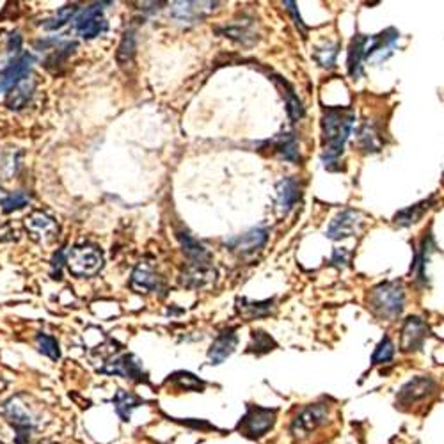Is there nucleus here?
I'll return each instance as SVG.
<instances>
[{"mask_svg": "<svg viewBox=\"0 0 444 444\" xmlns=\"http://www.w3.org/2000/svg\"><path fill=\"white\" fill-rule=\"evenodd\" d=\"M355 123V112L351 107H327L322 116V160L332 169L338 162Z\"/></svg>", "mask_w": 444, "mask_h": 444, "instance_id": "obj_1", "label": "nucleus"}, {"mask_svg": "<svg viewBox=\"0 0 444 444\" xmlns=\"http://www.w3.org/2000/svg\"><path fill=\"white\" fill-rule=\"evenodd\" d=\"M405 290L402 282L386 281L372 288L366 297V306L380 320H395L403 311Z\"/></svg>", "mask_w": 444, "mask_h": 444, "instance_id": "obj_2", "label": "nucleus"}, {"mask_svg": "<svg viewBox=\"0 0 444 444\" xmlns=\"http://www.w3.org/2000/svg\"><path fill=\"white\" fill-rule=\"evenodd\" d=\"M66 267L77 278H93L103 267V254L94 245H75L66 252Z\"/></svg>", "mask_w": 444, "mask_h": 444, "instance_id": "obj_3", "label": "nucleus"}, {"mask_svg": "<svg viewBox=\"0 0 444 444\" xmlns=\"http://www.w3.org/2000/svg\"><path fill=\"white\" fill-rule=\"evenodd\" d=\"M4 416L16 430V444H30V433L38 426V419L34 418L32 410L20 400V396H13L4 403Z\"/></svg>", "mask_w": 444, "mask_h": 444, "instance_id": "obj_4", "label": "nucleus"}, {"mask_svg": "<svg viewBox=\"0 0 444 444\" xmlns=\"http://www.w3.org/2000/svg\"><path fill=\"white\" fill-rule=\"evenodd\" d=\"M400 38V32L396 29H388L384 32L375 36H366L365 43V60L380 65L384 63L393 52H395L396 41Z\"/></svg>", "mask_w": 444, "mask_h": 444, "instance_id": "obj_5", "label": "nucleus"}, {"mask_svg": "<svg viewBox=\"0 0 444 444\" xmlns=\"http://www.w3.org/2000/svg\"><path fill=\"white\" fill-rule=\"evenodd\" d=\"M275 423V409H263V407H251L247 414L242 418L238 429L251 439L265 436Z\"/></svg>", "mask_w": 444, "mask_h": 444, "instance_id": "obj_6", "label": "nucleus"}, {"mask_svg": "<svg viewBox=\"0 0 444 444\" xmlns=\"http://www.w3.org/2000/svg\"><path fill=\"white\" fill-rule=\"evenodd\" d=\"M23 224H25L29 237L38 244H52L57 238V233H59L57 222L45 211H32L30 215H27Z\"/></svg>", "mask_w": 444, "mask_h": 444, "instance_id": "obj_7", "label": "nucleus"}, {"mask_svg": "<svg viewBox=\"0 0 444 444\" xmlns=\"http://www.w3.org/2000/svg\"><path fill=\"white\" fill-rule=\"evenodd\" d=\"M363 230V217L358 210H352V208H345V210L339 211L334 218L329 224L327 238L331 240H341V238H348L358 235Z\"/></svg>", "mask_w": 444, "mask_h": 444, "instance_id": "obj_8", "label": "nucleus"}, {"mask_svg": "<svg viewBox=\"0 0 444 444\" xmlns=\"http://www.w3.org/2000/svg\"><path fill=\"white\" fill-rule=\"evenodd\" d=\"M268 240V231L265 228H252L247 233L237 235V237L230 238L226 242L228 249L235 254L240 256H247V254H254L256 251L265 247Z\"/></svg>", "mask_w": 444, "mask_h": 444, "instance_id": "obj_9", "label": "nucleus"}, {"mask_svg": "<svg viewBox=\"0 0 444 444\" xmlns=\"http://www.w3.org/2000/svg\"><path fill=\"white\" fill-rule=\"evenodd\" d=\"M327 419V407L322 403H315V405H308L295 416L294 423H292V433L294 436H308L313 430H316L322 423Z\"/></svg>", "mask_w": 444, "mask_h": 444, "instance_id": "obj_10", "label": "nucleus"}, {"mask_svg": "<svg viewBox=\"0 0 444 444\" xmlns=\"http://www.w3.org/2000/svg\"><path fill=\"white\" fill-rule=\"evenodd\" d=\"M102 372L110 373V375H119L124 377V379L130 380H141L146 379V373L143 370V363L136 358L133 354H121L116 355V358H110L109 361L105 363V366L102 368Z\"/></svg>", "mask_w": 444, "mask_h": 444, "instance_id": "obj_11", "label": "nucleus"}, {"mask_svg": "<svg viewBox=\"0 0 444 444\" xmlns=\"http://www.w3.org/2000/svg\"><path fill=\"white\" fill-rule=\"evenodd\" d=\"M102 6L105 4L89 6L77 18V30L84 39H93L107 30V20L102 16Z\"/></svg>", "mask_w": 444, "mask_h": 444, "instance_id": "obj_12", "label": "nucleus"}, {"mask_svg": "<svg viewBox=\"0 0 444 444\" xmlns=\"http://www.w3.org/2000/svg\"><path fill=\"white\" fill-rule=\"evenodd\" d=\"M429 336V325L419 316H409L402 327V339L400 346L403 352L419 351Z\"/></svg>", "mask_w": 444, "mask_h": 444, "instance_id": "obj_13", "label": "nucleus"}, {"mask_svg": "<svg viewBox=\"0 0 444 444\" xmlns=\"http://www.w3.org/2000/svg\"><path fill=\"white\" fill-rule=\"evenodd\" d=\"M437 384L436 380L432 377H416V379L409 380L402 389H400L398 400L400 403H405V405H410V403L418 402V400L426 398V396L432 395L436 391Z\"/></svg>", "mask_w": 444, "mask_h": 444, "instance_id": "obj_14", "label": "nucleus"}, {"mask_svg": "<svg viewBox=\"0 0 444 444\" xmlns=\"http://www.w3.org/2000/svg\"><path fill=\"white\" fill-rule=\"evenodd\" d=\"M238 345V336L237 331L233 327L224 329L217 338L211 343L210 351H208V361L210 365H221V363L226 361L231 354L235 352Z\"/></svg>", "mask_w": 444, "mask_h": 444, "instance_id": "obj_15", "label": "nucleus"}, {"mask_svg": "<svg viewBox=\"0 0 444 444\" xmlns=\"http://www.w3.org/2000/svg\"><path fill=\"white\" fill-rule=\"evenodd\" d=\"M34 59L29 53H23L22 57H18L16 60H13L11 65L0 72V93H6V91H11L20 80L25 75L30 73V66H32Z\"/></svg>", "mask_w": 444, "mask_h": 444, "instance_id": "obj_16", "label": "nucleus"}, {"mask_svg": "<svg viewBox=\"0 0 444 444\" xmlns=\"http://www.w3.org/2000/svg\"><path fill=\"white\" fill-rule=\"evenodd\" d=\"M36 86H38V80L32 73L23 77L8 94V100H6V105L9 107L11 110H20L30 102L32 98V94H34Z\"/></svg>", "mask_w": 444, "mask_h": 444, "instance_id": "obj_17", "label": "nucleus"}, {"mask_svg": "<svg viewBox=\"0 0 444 444\" xmlns=\"http://www.w3.org/2000/svg\"><path fill=\"white\" fill-rule=\"evenodd\" d=\"M214 2L207 6V2H174L171 8V15L180 22H197L207 16L211 9H215Z\"/></svg>", "mask_w": 444, "mask_h": 444, "instance_id": "obj_18", "label": "nucleus"}, {"mask_svg": "<svg viewBox=\"0 0 444 444\" xmlns=\"http://www.w3.org/2000/svg\"><path fill=\"white\" fill-rule=\"evenodd\" d=\"M215 279V270L210 265H187L180 275V281L187 288H203Z\"/></svg>", "mask_w": 444, "mask_h": 444, "instance_id": "obj_19", "label": "nucleus"}, {"mask_svg": "<svg viewBox=\"0 0 444 444\" xmlns=\"http://www.w3.org/2000/svg\"><path fill=\"white\" fill-rule=\"evenodd\" d=\"M222 36L233 39V41L242 43V45L249 46L254 45L258 41V36L254 32V27H252V20H244V22H233L230 25H224L221 29H217Z\"/></svg>", "mask_w": 444, "mask_h": 444, "instance_id": "obj_20", "label": "nucleus"}, {"mask_svg": "<svg viewBox=\"0 0 444 444\" xmlns=\"http://www.w3.org/2000/svg\"><path fill=\"white\" fill-rule=\"evenodd\" d=\"M178 240H180L185 256L190 260V265H210V251L203 244H200L196 238L190 237L188 233H178Z\"/></svg>", "mask_w": 444, "mask_h": 444, "instance_id": "obj_21", "label": "nucleus"}, {"mask_svg": "<svg viewBox=\"0 0 444 444\" xmlns=\"http://www.w3.org/2000/svg\"><path fill=\"white\" fill-rule=\"evenodd\" d=\"M302 192H301V185L295 178L288 176L282 178L278 183V200H279V207H281L282 214H288L292 208L297 204V201L301 200Z\"/></svg>", "mask_w": 444, "mask_h": 444, "instance_id": "obj_22", "label": "nucleus"}, {"mask_svg": "<svg viewBox=\"0 0 444 444\" xmlns=\"http://www.w3.org/2000/svg\"><path fill=\"white\" fill-rule=\"evenodd\" d=\"M132 288H136L139 294H148L160 288V278L155 274L153 268L148 263H139L136 270L132 272Z\"/></svg>", "mask_w": 444, "mask_h": 444, "instance_id": "obj_23", "label": "nucleus"}, {"mask_svg": "<svg viewBox=\"0 0 444 444\" xmlns=\"http://www.w3.org/2000/svg\"><path fill=\"white\" fill-rule=\"evenodd\" d=\"M272 146H274L275 155H278L279 158H282V160H287V162H299V160H301V155H299V143L295 133H279L274 139V143H272Z\"/></svg>", "mask_w": 444, "mask_h": 444, "instance_id": "obj_24", "label": "nucleus"}, {"mask_svg": "<svg viewBox=\"0 0 444 444\" xmlns=\"http://www.w3.org/2000/svg\"><path fill=\"white\" fill-rule=\"evenodd\" d=\"M365 43L366 36L358 34L352 39L351 46H348V57H346V68H348V75L352 79H359L363 75V63H365Z\"/></svg>", "mask_w": 444, "mask_h": 444, "instance_id": "obj_25", "label": "nucleus"}, {"mask_svg": "<svg viewBox=\"0 0 444 444\" xmlns=\"http://www.w3.org/2000/svg\"><path fill=\"white\" fill-rule=\"evenodd\" d=\"M432 204H433V197H429V200L419 201V203L412 204V207L403 208V210H400L398 214L395 215V224L402 228L412 226V224H416L418 221H422L423 215L432 208Z\"/></svg>", "mask_w": 444, "mask_h": 444, "instance_id": "obj_26", "label": "nucleus"}, {"mask_svg": "<svg viewBox=\"0 0 444 444\" xmlns=\"http://www.w3.org/2000/svg\"><path fill=\"white\" fill-rule=\"evenodd\" d=\"M238 309L245 318L251 320H258V318H265V316L272 315L275 309V299H267L263 302L247 301V299H238Z\"/></svg>", "mask_w": 444, "mask_h": 444, "instance_id": "obj_27", "label": "nucleus"}, {"mask_svg": "<svg viewBox=\"0 0 444 444\" xmlns=\"http://www.w3.org/2000/svg\"><path fill=\"white\" fill-rule=\"evenodd\" d=\"M358 146L365 153H377V151H380V148H382V137L379 136V130H377L375 124L366 121L361 129H359Z\"/></svg>", "mask_w": 444, "mask_h": 444, "instance_id": "obj_28", "label": "nucleus"}, {"mask_svg": "<svg viewBox=\"0 0 444 444\" xmlns=\"http://www.w3.org/2000/svg\"><path fill=\"white\" fill-rule=\"evenodd\" d=\"M112 403H114V407H116L117 416H119L123 422H130V418H132V412L141 405V403H143V400H141L139 396L132 395V393L119 389V391L114 395Z\"/></svg>", "mask_w": 444, "mask_h": 444, "instance_id": "obj_29", "label": "nucleus"}, {"mask_svg": "<svg viewBox=\"0 0 444 444\" xmlns=\"http://www.w3.org/2000/svg\"><path fill=\"white\" fill-rule=\"evenodd\" d=\"M275 82L285 89V96H287V110L288 116H290L292 121H299L302 116H304V107H302V102L299 100V96L295 94V89L281 77H275Z\"/></svg>", "mask_w": 444, "mask_h": 444, "instance_id": "obj_30", "label": "nucleus"}, {"mask_svg": "<svg viewBox=\"0 0 444 444\" xmlns=\"http://www.w3.org/2000/svg\"><path fill=\"white\" fill-rule=\"evenodd\" d=\"M433 238L432 235H430V231L426 233V237L423 238L422 242V247H419L418 254H416V261L414 265H412V270L416 272V275H418L419 281H425V270H426V263H429L430 260V252L433 251Z\"/></svg>", "mask_w": 444, "mask_h": 444, "instance_id": "obj_31", "label": "nucleus"}, {"mask_svg": "<svg viewBox=\"0 0 444 444\" xmlns=\"http://www.w3.org/2000/svg\"><path fill=\"white\" fill-rule=\"evenodd\" d=\"M136 56V32L133 30H126L123 36V41H121L119 48H117V63L121 66L130 65Z\"/></svg>", "mask_w": 444, "mask_h": 444, "instance_id": "obj_32", "label": "nucleus"}, {"mask_svg": "<svg viewBox=\"0 0 444 444\" xmlns=\"http://www.w3.org/2000/svg\"><path fill=\"white\" fill-rule=\"evenodd\" d=\"M339 46L336 43H327L324 46H318L313 53V59L322 66V68H332L336 63V57H338Z\"/></svg>", "mask_w": 444, "mask_h": 444, "instance_id": "obj_33", "label": "nucleus"}, {"mask_svg": "<svg viewBox=\"0 0 444 444\" xmlns=\"http://www.w3.org/2000/svg\"><path fill=\"white\" fill-rule=\"evenodd\" d=\"M77 13V6L72 4V6H65V8H60L59 11L56 13V15L52 16V18L46 20L45 23H43V27H45L46 30H57L60 29V27H65L66 23L70 22V20L73 18V15Z\"/></svg>", "mask_w": 444, "mask_h": 444, "instance_id": "obj_34", "label": "nucleus"}, {"mask_svg": "<svg viewBox=\"0 0 444 444\" xmlns=\"http://www.w3.org/2000/svg\"><path fill=\"white\" fill-rule=\"evenodd\" d=\"M36 343H38V351L41 352L43 355L50 358L52 361H57L60 358V351H59V343L53 336L48 334H38L36 336Z\"/></svg>", "mask_w": 444, "mask_h": 444, "instance_id": "obj_35", "label": "nucleus"}, {"mask_svg": "<svg viewBox=\"0 0 444 444\" xmlns=\"http://www.w3.org/2000/svg\"><path fill=\"white\" fill-rule=\"evenodd\" d=\"M169 380H173L174 384L187 389V391H201V389L204 388L203 380H200L196 375H192V373L188 372L174 373V375H171Z\"/></svg>", "mask_w": 444, "mask_h": 444, "instance_id": "obj_36", "label": "nucleus"}, {"mask_svg": "<svg viewBox=\"0 0 444 444\" xmlns=\"http://www.w3.org/2000/svg\"><path fill=\"white\" fill-rule=\"evenodd\" d=\"M393 358H395V345H393V341L388 336H384L382 341L377 345L375 352H373L372 363L373 365H382V363H389Z\"/></svg>", "mask_w": 444, "mask_h": 444, "instance_id": "obj_37", "label": "nucleus"}, {"mask_svg": "<svg viewBox=\"0 0 444 444\" xmlns=\"http://www.w3.org/2000/svg\"><path fill=\"white\" fill-rule=\"evenodd\" d=\"M275 346L274 339L263 331H252V345L249 346V351L256 352V354H265V352H270Z\"/></svg>", "mask_w": 444, "mask_h": 444, "instance_id": "obj_38", "label": "nucleus"}, {"mask_svg": "<svg viewBox=\"0 0 444 444\" xmlns=\"http://www.w3.org/2000/svg\"><path fill=\"white\" fill-rule=\"evenodd\" d=\"M27 204H29V196L23 192H15L6 197V201L2 203V210H4V214H11V211L27 207Z\"/></svg>", "mask_w": 444, "mask_h": 444, "instance_id": "obj_39", "label": "nucleus"}, {"mask_svg": "<svg viewBox=\"0 0 444 444\" xmlns=\"http://www.w3.org/2000/svg\"><path fill=\"white\" fill-rule=\"evenodd\" d=\"M20 238V230L13 222L0 224V242H13Z\"/></svg>", "mask_w": 444, "mask_h": 444, "instance_id": "obj_40", "label": "nucleus"}, {"mask_svg": "<svg viewBox=\"0 0 444 444\" xmlns=\"http://www.w3.org/2000/svg\"><path fill=\"white\" fill-rule=\"evenodd\" d=\"M346 261H348V252H346L345 249H336L334 254H332L331 263L336 265V267H343Z\"/></svg>", "mask_w": 444, "mask_h": 444, "instance_id": "obj_41", "label": "nucleus"}, {"mask_svg": "<svg viewBox=\"0 0 444 444\" xmlns=\"http://www.w3.org/2000/svg\"><path fill=\"white\" fill-rule=\"evenodd\" d=\"M285 6H287L288 11L292 13V16H294L295 23H297V27H301V29H302V34H304V32H306V27H304V23H302L301 16L297 15V9H295V2H285Z\"/></svg>", "mask_w": 444, "mask_h": 444, "instance_id": "obj_42", "label": "nucleus"}, {"mask_svg": "<svg viewBox=\"0 0 444 444\" xmlns=\"http://www.w3.org/2000/svg\"><path fill=\"white\" fill-rule=\"evenodd\" d=\"M20 45H22V38H20L18 32H15V34L9 38V52H18Z\"/></svg>", "mask_w": 444, "mask_h": 444, "instance_id": "obj_43", "label": "nucleus"}, {"mask_svg": "<svg viewBox=\"0 0 444 444\" xmlns=\"http://www.w3.org/2000/svg\"><path fill=\"white\" fill-rule=\"evenodd\" d=\"M6 197H8V192H6L4 188L0 187V204L4 203V201H6Z\"/></svg>", "mask_w": 444, "mask_h": 444, "instance_id": "obj_44", "label": "nucleus"}, {"mask_svg": "<svg viewBox=\"0 0 444 444\" xmlns=\"http://www.w3.org/2000/svg\"><path fill=\"white\" fill-rule=\"evenodd\" d=\"M6 386H8V384H6V380H4V379H2V377H0V393L4 391V389H6Z\"/></svg>", "mask_w": 444, "mask_h": 444, "instance_id": "obj_45", "label": "nucleus"}, {"mask_svg": "<svg viewBox=\"0 0 444 444\" xmlns=\"http://www.w3.org/2000/svg\"><path fill=\"white\" fill-rule=\"evenodd\" d=\"M41 444H52V443H41Z\"/></svg>", "mask_w": 444, "mask_h": 444, "instance_id": "obj_46", "label": "nucleus"}]
</instances>
